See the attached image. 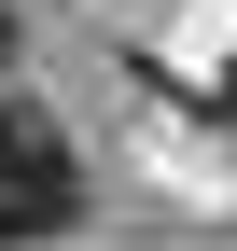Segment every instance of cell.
Wrapping results in <instances>:
<instances>
[{"label":"cell","mask_w":237,"mask_h":251,"mask_svg":"<svg viewBox=\"0 0 237 251\" xmlns=\"http://www.w3.org/2000/svg\"><path fill=\"white\" fill-rule=\"evenodd\" d=\"M70 209H84V168H70V153H28V168H0V251H14V237H56Z\"/></svg>","instance_id":"obj_1"},{"label":"cell","mask_w":237,"mask_h":251,"mask_svg":"<svg viewBox=\"0 0 237 251\" xmlns=\"http://www.w3.org/2000/svg\"><path fill=\"white\" fill-rule=\"evenodd\" d=\"M223 112H237V70H223Z\"/></svg>","instance_id":"obj_3"},{"label":"cell","mask_w":237,"mask_h":251,"mask_svg":"<svg viewBox=\"0 0 237 251\" xmlns=\"http://www.w3.org/2000/svg\"><path fill=\"white\" fill-rule=\"evenodd\" d=\"M0 56H14V14H0Z\"/></svg>","instance_id":"obj_2"}]
</instances>
